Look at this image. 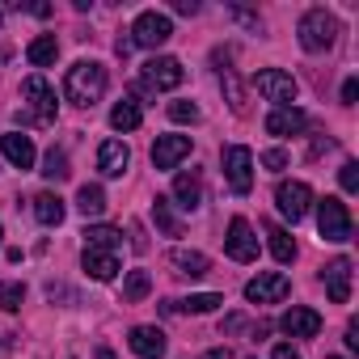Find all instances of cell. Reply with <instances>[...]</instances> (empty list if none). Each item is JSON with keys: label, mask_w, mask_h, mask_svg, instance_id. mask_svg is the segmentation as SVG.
Segmentation results:
<instances>
[{"label": "cell", "mask_w": 359, "mask_h": 359, "mask_svg": "<svg viewBox=\"0 0 359 359\" xmlns=\"http://www.w3.org/2000/svg\"><path fill=\"white\" fill-rule=\"evenodd\" d=\"M85 271L97 279V283H106V279H114L118 275V250H110V245H85Z\"/></svg>", "instance_id": "15"}, {"label": "cell", "mask_w": 359, "mask_h": 359, "mask_svg": "<svg viewBox=\"0 0 359 359\" xmlns=\"http://www.w3.org/2000/svg\"><path fill=\"white\" fill-rule=\"evenodd\" d=\"M262 165H266L271 173H279V169H287V152H283V148H271V152H262Z\"/></svg>", "instance_id": "35"}, {"label": "cell", "mask_w": 359, "mask_h": 359, "mask_svg": "<svg viewBox=\"0 0 359 359\" xmlns=\"http://www.w3.org/2000/svg\"><path fill=\"white\" fill-rule=\"evenodd\" d=\"M346 346H351V351H359V325H355V321L346 325Z\"/></svg>", "instance_id": "38"}, {"label": "cell", "mask_w": 359, "mask_h": 359, "mask_svg": "<svg viewBox=\"0 0 359 359\" xmlns=\"http://www.w3.org/2000/svg\"><path fill=\"white\" fill-rule=\"evenodd\" d=\"M182 64L177 60H169V55H152L148 64H144V72H140V81H144V89H152V93H165V89H177L182 85Z\"/></svg>", "instance_id": "8"}, {"label": "cell", "mask_w": 359, "mask_h": 359, "mask_svg": "<svg viewBox=\"0 0 359 359\" xmlns=\"http://www.w3.org/2000/svg\"><path fill=\"white\" fill-rule=\"evenodd\" d=\"M321 283H325V296H330L334 304H346V300H351V258H334V262H325Z\"/></svg>", "instance_id": "13"}, {"label": "cell", "mask_w": 359, "mask_h": 359, "mask_svg": "<svg viewBox=\"0 0 359 359\" xmlns=\"http://www.w3.org/2000/svg\"><path fill=\"white\" fill-rule=\"evenodd\" d=\"M279 330H283L287 338H317V334H321V313H313V309H304V304H292V309L279 317Z\"/></svg>", "instance_id": "12"}, {"label": "cell", "mask_w": 359, "mask_h": 359, "mask_svg": "<svg viewBox=\"0 0 359 359\" xmlns=\"http://www.w3.org/2000/svg\"><path fill=\"white\" fill-rule=\"evenodd\" d=\"M127 161H131V148H127L123 140H102V148H97V169H102L106 177H123Z\"/></svg>", "instance_id": "17"}, {"label": "cell", "mask_w": 359, "mask_h": 359, "mask_svg": "<svg viewBox=\"0 0 359 359\" xmlns=\"http://www.w3.org/2000/svg\"><path fill=\"white\" fill-rule=\"evenodd\" d=\"M140 123H144V110H140L135 97H123V102L110 110V127H114V131H135Z\"/></svg>", "instance_id": "23"}, {"label": "cell", "mask_w": 359, "mask_h": 359, "mask_svg": "<svg viewBox=\"0 0 359 359\" xmlns=\"http://www.w3.org/2000/svg\"><path fill=\"white\" fill-rule=\"evenodd\" d=\"M203 359H233V351H229V346H212Z\"/></svg>", "instance_id": "40"}, {"label": "cell", "mask_w": 359, "mask_h": 359, "mask_svg": "<svg viewBox=\"0 0 359 359\" xmlns=\"http://www.w3.org/2000/svg\"><path fill=\"white\" fill-rule=\"evenodd\" d=\"M317 233H321L325 241H351V212H346L342 199L325 195V199L317 203Z\"/></svg>", "instance_id": "4"}, {"label": "cell", "mask_w": 359, "mask_h": 359, "mask_svg": "<svg viewBox=\"0 0 359 359\" xmlns=\"http://www.w3.org/2000/svg\"><path fill=\"white\" fill-rule=\"evenodd\" d=\"M266 237H271V254H275L279 262H292V258H296V241H292V233H287V229L266 224Z\"/></svg>", "instance_id": "25"}, {"label": "cell", "mask_w": 359, "mask_h": 359, "mask_svg": "<svg viewBox=\"0 0 359 359\" xmlns=\"http://www.w3.org/2000/svg\"><path fill=\"white\" fill-rule=\"evenodd\" d=\"M173 9H177V13H199V5H195V0H177Z\"/></svg>", "instance_id": "41"}, {"label": "cell", "mask_w": 359, "mask_h": 359, "mask_svg": "<svg viewBox=\"0 0 359 359\" xmlns=\"http://www.w3.org/2000/svg\"><path fill=\"white\" fill-rule=\"evenodd\" d=\"M22 97H26V110H18L22 123H39V127H51L55 123V89L43 76H26Z\"/></svg>", "instance_id": "2"}, {"label": "cell", "mask_w": 359, "mask_h": 359, "mask_svg": "<svg viewBox=\"0 0 359 359\" xmlns=\"http://www.w3.org/2000/svg\"><path fill=\"white\" fill-rule=\"evenodd\" d=\"M169 262L177 266V275H191V279H199V275H208V271H212L208 254H199V250H173V254H169Z\"/></svg>", "instance_id": "22"}, {"label": "cell", "mask_w": 359, "mask_h": 359, "mask_svg": "<svg viewBox=\"0 0 359 359\" xmlns=\"http://www.w3.org/2000/svg\"><path fill=\"white\" fill-rule=\"evenodd\" d=\"M182 156H191V135H156V144H152V165L156 169H173Z\"/></svg>", "instance_id": "14"}, {"label": "cell", "mask_w": 359, "mask_h": 359, "mask_svg": "<svg viewBox=\"0 0 359 359\" xmlns=\"http://www.w3.org/2000/svg\"><path fill=\"white\" fill-rule=\"evenodd\" d=\"M0 18H5V13H0Z\"/></svg>", "instance_id": "45"}, {"label": "cell", "mask_w": 359, "mask_h": 359, "mask_svg": "<svg viewBox=\"0 0 359 359\" xmlns=\"http://www.w3.org/2000/svg\"><path fill=\"white\" fill-rule=\"evenodd\" d=\"M309 127V118H304V110H296V106H283V110H271L266 114V131L271 135H300Z\"/></svg>", "instance_id": "20"}, {"label": "cell", "mask_w": 359, "mask_h": 359, "mask_svg": "<svg viewBox=\"0 0 359 359\" xmlns=\"http://www.w3.org/2000/svg\"><path fill=\"white\" fill-rule=\"evenodd\" d=\"M76 208H81L85 216H102V212H106V191H102V187H89V182H85V187L76 191Z\"/></svg>", "instance_id": "27"}, {"label": "cell", "mask_w": 359, "mask_h": 359, "mask_svg": "<svg viewBox=\"0 0 359 359\" xmlns=\"http://www.w3.org/2000/svg\"><path fill=\"white\" fill-rule=\"evenodd\" d=\"M169 118L173 123H199V106L195 102H169Z\"/></svg>", "instance_id": "33"}, {"label": "cell", "mask_w": 359, "mask_h": 359, "mask_svg": "<svg viewBox=\"0 0 359 359\" xmlns=\"http://www.w3.org/2000/svg\"><path fill=\"white\" fill-rule=\"evenodd\" d=\"M97 359H114V351L110 346H97Z\"/></svg>", "instance_id": "42"}, {"label": "cell", "mask_w": 359, "mask_h": 359, "mask_svg": "<svg viewBox=\"0 0 359 359\" xmlns=\"http://www.w3.org/2000/svg\"><path fill=\"white\" fill-rule=\"evenodd\" d=\"M224 177H229V187L237 195H250V187H254V152L245 144L224 148Z\"/></svg>", "instance_id": "7"}, {"label": "cell", "mask_w": 359, "mask_h": 359, "mask_svg": "<svg viewBox=\"0 0 359 359\" xmlns=\"http://www.w3.org/2000/svg\"><path fill=\"white\" fill-rule=\"evenodd\" d=\"M271 359H300V351H296L292 342H279V346L271 351Z\"/></svg>", "instance_id": "37"}, {"label": "cell", "mask_w": 359, "mask_h": 359, "mask_svg": "<svg viewBox=\"0 0 359 359\" xmlns=\"http://www.w3.org/2000/svg\"><path fill=\"white\" fill-rule=\"evenodd\" d=\"M241 325H245V321H241V317H237V313H233V317H224V321H220V330H229V334H233V330H241Z\"/></svg>", "instance_id": "39"}, {"label": "cell", "mask_w": 359, "mask_h": 359, "mask_svg": "<svg viewBox=\"0 0 359 359\" xmlns=\"http://www.w3.org/2000/svg\"><path fill=\"white\" fill-rule=\"evenodd\" d=\"M296 34H300V47H304V51H330L334 39H338V22H334V13H325V9H309V13L300 18Z\"/></svg>", "instance_id": "3"}, {"label": "cell", "mask_w": 359, "mask_h": 359, "mask_svg": "<svg viewBox=\"0 0 359 359\" xmlns=\"http://www.w3.org/2000/svg\"><path fill=\"white\" fill-rule=\"evenodd\" d=\"M55 55H60V43H55V34H39V39L26 47V60H30L34 68H47V64H55Z\"/></svg>", "instance_id": "24"}, {"label": "cell", "mask_w": 359, "mask_h": 359, "mask_svg": "<svg viewBox=\"0 0 359 359\" xmlns=\"http://www.w3.org/2000/svg\"><path fill=\"white\" fill-rule=\"evenodd\" d=\"M0 152H5V161H9L13 169H34V140L22 135V131L0 135Z\"/></svg>", "instance_id": "16"}, {"label": "cell", "mask_w": 359, "mask_h": 359, "mask_svg": "<svg viewBox=\"0 0 359 359\" xmlns=\"http://www.w3.org/2000/svg\"><path fill=\"white\" fill-rule=\"evenodd\" d=\"M64 212H68V208H64V199H60V195H51V191H43V195L34 199V220H39V224H47V229H60V224H64Z\"/></svg>", "instance_id": "21"}, {"label": "cell", "mask_w": 359, "mask_h": 359, "mask_svg": "<svg viewBox=\"0 0 359 359\" xmlns=\"http://www.w3.org/2000/svg\"><path fill=\"white\" fill-rule=\"evenodd\" d=\"M338 182H342V191H346V195H355V191H359V165H355V161H346V165L338 169Z\"/></svg>", "instance_id": "34"}, {"label": "cell", "mask_w": 359, "mask_h": 359, "mask_svg": "<svg viewBox=\"0 0 359 359\" xmlns=\"http://www.w3.org/2000/svg\"><path fill=\"white\" fill-rule=\"evenodd\" d=\"M68 173H72V169H68V156H64L60 148H51V152L43 156V177H47V182H64Z\"/></svg>", "instance_id": "30"}, {"label": "cell", "mask_w": 359, "mask_h": 359, "mask_svg": "<svg viewBox=\"0 0 359 359\" xmlns=\"http://www.w3.org/2000/svg\"><path fill=\"white\" fill-rule=\"evenodd\" d=\"M224 254H229L233 262H254V258H258V237H254V229H250V220H241V216H233V220H229V237H224Z\"/></svg>", "instance_id": "9"}, {"label": "cell", "mask_w": 359, "mask_h": 359, "mask_svg": "<svg viewBox=\"0 0 359 359\" xmlns=\"http://www.w3.org/2000/svg\"><path fill=\"white\" fill-rule=\"evenodd\" d=\"M287 292H292V279L279 275V271H266V275H258V279L245 283V300H250V304H275V300H283Z\"/></svg>", "instance_id": "11"}, {"label": "cell", "mask_w": 359, "mask_h": 359, "mask_svg": "<svg viewBox=\"0 0 359 359\" xmlns=\"http://www.w3.org/2000/svg\"><path fill=\"white\" fill-rule=\"evenodd\" d=\"M64 93H68V102H76V106L102 102V93H106V68H102L97 60H76V64L68 68V76H64Z\"/></svg>", "instance_id": "1"}, {"label": "cell", "mask_w": 359, "mask_h": 359, "mask_svg": "<svg viewBox=\"0 0 359 359\" xmlns=\"http://www.w3.org/2000/svg\"><path fill=\"white\" fill-rule=\"evenodd\" d=\"M131 351L140 359H165V334L156 325H135L131 330Z\"/></svg>", "instance_id": "19"}, {"label": "cell", "mask_w": 359, "mask_h": 359, "mask_svg": "<svg viewBox=\"0 0 359 359\" xmlns=\"http://www.w3.org/2000/svg\"><path fill=\"white\" fill-rule=\"evenodd\" d=\"M330 359H338V355H330Z\"/></svg>", "instance_id": "44"}, {"label": "cell", "mask_w": 359, "mask_h": 359, "mask_svg": "<svg viewBox=\"0 0 359 359\" xmlns=\"http://www.w3.org/2000/svg\"><path fill=\"white\" fill-rule=\"evenodd\" d=\"M220 304H224V296L203 292V296H187V300H177V304H169V309H182V313H212V309H220Z\"/></svg>", "instance_id": "29"}, {"label": "cell", "mask_w": 359, "mask_h": 359, "mask_svg": "<svg viewBox=\"0 0 359 359\" xmlns=\"http://www.w3.org/2000/svg\"><path fill=\"white\" fill-rule=\"evenodd\" d=\"M148 292H152L148 271H131V275H127V283H123V300H127V304H140Z\"/></svg>", "instance_id": "28"}, {"label": "cell", "mask_w": 359, "mask_h": 359, "mask_svg": "<svg viewBox=\"0 0 359 359\" xmlns=\"http://www.w3.org/2000/svg\"><path fill=\"white\" fill-rule=\"evenodd\" d=\"M0 237H5V229H0Z\"/></svg>", "instance_id": "43"}, {"label": "cell", "mask_w": 359, "mask_h": 359, "mask_svg": "<svg viewBox=\"0 0 359 359\" xmlns=\"http://www.w3.org/2000/svg\"><path fill=\"white\" fill-rule=\"evenodd\" d=\"M85 245H110V250H118V229L93 224V229H85Z\"/></svg>", "instance_id": "32"}, {"label": "cell", "mask_w": 359, "mask_h": 359, "mask_svg": "<svg viewBox=\"0 0 359 359\" xmlns=\"http://www.w3.org/2000/svg\"><path fill=\"white\" fill-rule=\"evenodd\" d=\"M254 89H258L266 102H275V110L292 106L296 93H300V85H296L287 72H279V68H262V72H254Z\"/></svg>", "instance_id": "6"}, {"label": "cell", "mask_w": 359, "mask_h": 359, "mask_svg": "<svg viewBox=\"0 0 359 359\" xmlns=\"http://www.w3.org/2000/svg\"><path fill=\"white\" fill-rule=\"evenodd\" d=\"M22 300H26V287H22L18 279L0 283V309H5V313H18V309H22Z\"/></svg>", "instance_id": "31"}, {"label": "cell", "mask_w": 359, "mask_h": 359, "mask_svg": "<svg viewBox=\"0 0 359 359\" xmlns=\"http://www.w3.org/2000/svg\"><path fill=\"white\" fill-rule=\"evenodd\" d=\"M355 97H359V81L351 76V81L342 85V106H355Z\"/></svg>", "instance_id": "36"}, {"label": "cell", "mask_w": 359, "mask_h": 359, "mask_svg": "<svg viewBox=\"0 0 359 359\" xmlns=\"http://www.w3.org/2000/svg\"><path fill=\"white\" fill-rule=\"evenodd\" d=\"M173 199H177V208H187V212H195L203 203V177H199V169L173 177Z\"/></svg>", "instance_id": "18"}, {"label": "cell", "mask_w": 359, "mask_h": 359, "mask_svg": "<svg viewBox=\"0 0 359 359\" xmlns=\"http://www.w3.org/2000/svg\"><path fill=\"white\" fill-rule=\"evenodd\" d=\"M152 220H156V229L165 233V237H182V224H177V216L169 212V199H152Z\"/></svg>", "instance_id": "26"}, {"label": "cell", "mask_w": 359, "mask_h": 359, "mask_svg": "<svg viewBox=\"0 0 359 359\" xmlns=\"http://www.w3.org/2000/svg\"><path fill=\"white\" fill-rule=\"evenodd\" d=\"M173 39V22L165 18V13H156V9H144L140 18H135V26H131V43L135 47H165Z\"/></svg>", "instance_id": "5"}, {"label": "cell", "mask_w": 359, "mask_h": 359, "mask_svg": "<svg viewBox=\"0 0 359 359\" xmlns=\"http://www.w3.org/2000/svg\"><path fill=\"white\" fill-rule=\"evenodd\" d=\"M275 203H279V212H283L292 224H300V220L309 216L313 191H309V182H279V191H275Z\"/></svg>", "instance_id": "10"}]
</instances>
